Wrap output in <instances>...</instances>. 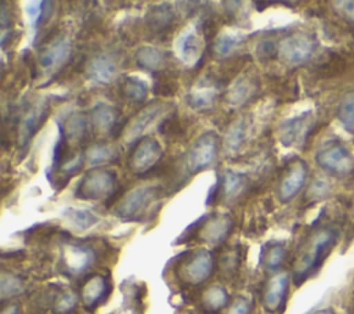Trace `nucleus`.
<instances>
[{"instance_id":"f257e3e1","label":"nucleus","mask_w":354,"mask_h":314,"mask_svg":"<svg viewBox=\"0 0 354 314\" xmlns=\"http://www.w3.org/2000/svg\"><path fill=\"white\" fill-rule=\"evenodd\" d=\"M336 242L337 232L333 228H322L313 234L295 267L293 279L296 285H300L322 266Z\"/></svg>"},{"instance_id":"f03ea898","label":"nucleus","mask_w":354,"mask_h":314,"mask_svg":"<svg viewBox=\"0 0 354 314\" xmlns=\"http://www.w3.org/2000/svg\"><path fill=\"white\" fill-rule=\"evenodd\" d=\"M162 195V188L155 185H141L129 191L115 206L113 214L122 220H140L147 210Z\"/></svg>"},{"instance_id":"7ed1b4c3","label":"nucleus","mask_w":354,"mask_h":314,"mask_svg":"<svg viewBox=\"0 0 354 314\" xmlns=\"http://www.w3.org/2000/svg\"><path fill=\"white\" fill-rule=\"evenodd\" d=\"M119 191L116 173L106 169L87 172L77 183L75 196L80 199H111Z\"/></svg>"},{"instance_id":"20e7f679","label":"nucleus","mask_w":354,"mask_h":314,"mask_svg":"<svg viewBox=\"0 0 354 314\" xmlns=\"http://www.w3.org/2000/svg\"><path fill=\"white\" fill-rule=\"evenodd\" d=\"M218 154V137L214 131H206L199 136L185 155V170L189 174H196L210 167Z\"/></svg>"},{"instance_id":"39448f33","label":"nucleus","mask_w":354,"mask_h":314,"mask_svg":"<svg viewBox=\"0 0 354 314\" xmlns=\"http://www.w3.org/2000/svg\"><path fill=\"white\" fill-rule=\"evenodd\" d=\"M162 155V147L155 138H140L137 140L129 158V169L137 176H147L158 167Z\"/></svg>"},{"instance_id":"423d86ee","label":"nucleus","mask_w":354,"mask_h":314,"mask_svg":"<svg viewBox=\"0 0 354 314\" xmlns=\"http://www.w3.org/2000/svg\"><path fill=\"white\" fill-rule=\"evenodd\" d=\"M317 163L326 172L335 174H348L354 169V156L350 149L339 142H328L315 155Z\"/></svg>"},{"instance_id":"0eeeda50","label":"nucleus","mask_w":354,"mask_h":314,"mask_svg":"<svg viewBox=\"0 0 354 314\" xmlns=\"http://www.w3.org/2000/svg\"><path fill=\"white\" fill-rule=\"evenodd\" d=\"M214 270V259L212 252L199 249L188 255L180 266L181 278L189 285H202L206 282Z\"/></svg>"},{"instance_id":"6e6552de","label":"nucleus","mask_w":354,"mask_h":314,"mask_svg":"<svg viewBox=\"0 0 354 314\" xmlns=\"http://www.w3.org/2000/svg\"><path fill=\"white\" fill-rule=\"evenodd\" d=\"M314 51V40L306 33H293L282 39L278 44L281 59L289 65H300L311 57Z\"/></svg>"},{"instance_id":"1a4fd4ad","label":"nucleus","mask_w":354,"mask_h":314,"mask_svg":"<svg viewBox=\"0 0 354 314\" xmlns=\"http://www.w3.org/2000/svg\"><path fill=\"white\" fill-rule=\"evenodd\" d=\"M234 227L232 217L227 213H213L203 216L199 227L198 237L210 245H218L224 242L231 234Z\"/></svg>"},{"instance_id":"9d476101","label":"nucleus","mask_w":354,"mask_h":314,"mask_svg":"<svg viewBox=\"0 0 354 314\" xmlns=\"http://www.w3.org/2000/svg\"><path fill=\"white\" fill-rule=\"evenodd\" d=\"M61 260L68 274L80 275L94 264L95 252L87 245L66 243L62 248Z\"/></svg>"},{"instance_id":"9b49d317","label":"nucleus","mask_w":354,"mask_h":314,"mask_svg":"<svg viewBox=\"0 0 354 314\" xmlns=\"http://www.w3.org/2000/svg\"><path fill=\"white\" fill-rule=\"evenodd\" d=\"M307 178V165L303 160L289 163L278 187V198L281 202L292 201L303 188Z\"/></svg>"},{"instance_id":"f8f14e48","label":"nucleus","mask_w":354,"mask_h":314,"mask_svg":"<svg viewBox=\"0 0 354 314\" xmlns=\"http://www.w3.org/2000/svg\"><path fill=\"white\" fill-rule=\"evenodd\" d=\"M119 116L120 111L118 108L105 102H98L91 109V127L95 133L102 136H118L119 133H122V130L118 129Z\"/></svg>"},{"instance_id":"ddd939ff","label":"nucleus","mask_w":354,"mask_h":314,"mask_svg":"<svg viewBox=\"0 0 354 314\" xmlns=\"http://www.w3.org/2000/svg\"><path fill=\"white\" fill-rule=\"evenodd\" d=\"M111 293L109 279L101 274L91 275L82 286L80 299L87 310L98 307Z\"/></svg>"},{"instance_id":"4468645a","label":"nucleus","mask_w":354,"mask_h":314,"mask_svg":"<svg viewBox=\"0 0 354 314\" xmlns=\"http://www.w3.org/2000/svg\"><path fill=\"white\" fill-rule=\"evenodd\" d=\"M289 290V275L286 273H278L267 282L264 290V307L271 311H281L285 306Z\"/></svg>"},{"instance_id":"2eb2a0df","label":"nucleus","mask_w":354,"mask_h":314,"mask_svg":"<svg viewBox=\"0 0 354 314\" xmlns=\"http://www.w3.org/2000/svg\"><path fill=\"white\" fill-rule=\"evenodd\" d=\"M217 87L218 82L214 77L203 79L195 89H192L187 94L185 101L188 107L201 112L212 109L217 98Z\"/></svg>"},{"instance_id":"dca6fc26","label":"nucleus","mask_w":354,"mask_h":314,"mask_svg":"<svg viewBox=\"0 0 354 314\" xmlns=\"http://www.w3.org/2000/svg\"><path fill=\"white\" fill-rule=\"evenodd\" d=\"M201 37L195 26L180 32L174 41L176 55L184 64H194L201 55Z\"/></svg>"},{"instance_id":"f3484780","label":"nucleus","mask_w":354,"mask_h":314,"mask_svg":"<svg viewBox=\"0 0 354 314\" xmlns=\"http://www.w3.org/2000/svg\"><path fill=\"white\" fill-rule=\"evenodd\" d=\"M259 89V82L254 76L243 75L235 79L231 87L227 90L224 100L231 107H242L248 104Z\"/></svg>"},{"instance_id":"a211bd4d","label":"nucleus","mask_w":354,"mask_h":314,"mask_svg":"<svg viewBox=\"0 0 354 314\" xmlns=\"http://www.w3.org/2000/svg\"><path fill=\"white\" fill-rule=\"evenodd\" d=\"M50 111V105L47 101H43L35 107H32L24 116L21 120V145H26L32 137L40 130V127L43 126V123L47 119Z\"/></svg>"},{"instance_id":"6ab92c4d","label":"nucleus","mask_w":354,"mask_h":314,"mask_svg":"<svg viewBox=\"0 0 354 314\" xmlns=\"http://www.w3.org/2000/svg\"><path fill=\"white\" fill-rule=\"evenodd\" d=\"M118 75V66L115 61L106 54L94 55L87 65V76L98 84L111 83Z\"/></svg>"},{"instance_id":"aec40b11","label":"nucleus","mask_w":354,"mask_h":314,"mask_svg":"<svg viewBox=\"0 0 354 314\" xmlns=\"http://www.w3.org/2000/svg\"><path fill=\"white\" fill-rule=\"evenodd\" d=\"M308 127H310V112H304L300 116H296L283 122L279 131V140L286 147L304 141L307 137Z\"/></svg>"},{"instance_id":"412c9836","label":"nucleus","mask_w":354,"mask_h":314,"mask_svg":"<svg viewBox=\"0 0 354 314\" xmlns=\"http://www.w3.org/2000/svg\"><path fill=\"white\" fill-rule=\"evenodd\" d=\"M163 107L165 105L162 102H155L144 108L141 112H138L131 120V123L126 127V131H124L126 141H137L136 138H138L147 130V127L151 126L152 122L162 113Z\"/></svg>"},{"instance_id":"4be33fe9","label":"nucleus","mask_w":354,"mask_h":314,"mask_svg":"<svg viewBox=\"0 0 354 314\" xmlns=\"http://www.w3.org/2000/svg\"><path fill=\"white\" fill-rule=\"evenodd\" d=\"M71 54V44L65 39H57L51 44L47 46V48L41 53L39 58V65L44 71L54 69L59 66L62 62L68 59Z\"/></svg>"},{"instance_id":"5701e85b","label":"nucleus","mask_w":354,"mask_h":314,"mask_svg":"<svg viewBox=\"0 0 354 314\" xmlns=\"http://www.w3.org/2000/svg\"><path fill=\"white\" fill-rule=\"evenodd\" d=\"M173 21H174V14L169 4L152 7L145 17L147 26L156 35L165 33L166 30H169Z\"/></svg>"},{"instance_id":"b1692460","label":"nucleus","mask_w":354,"mask_h":314,"mask_svg":"<svg viewBox=\"0 0 354 314\" xmlns=\"http://www.w3.org/2000/svg\"><path fill=\"white\" fill-rule=\"evenodd\" d=\"M134 61L141 69L158 73L163 68L166 57L159 48L152 46H142L136 51Z\"/></svg>"},{"instance_id":"393cba45","label":"nucleus","mask_w":354,"mask_h":314,"mask_svg":"<svg viewBox=\"0 0 354 314\" xmlns=\"http://www.w3.org/2000/svg\"><path fill=\"white\" fill-rule=\"evenodd\" d=\"M61 127L64 130V134H65L68 142L77 144V142H84L86 141V138L88 136L90 123H88V119L86 118V115L79 112V113H75V115L69 116L65 126L61 124Z\"/></svg>"},{"instance_id":"a878e982","label":"nucleus","mask_w":354,"mask_h":314,"mask_svg":"<svg viewBox=\"0 0 354 314\" xmlns=\"http://www.w3.org/2000/svg\"><path fill=\"white\" fill-rule=\"evenodd\" d=\"M220 181H221L220 196H223L224 201H230V202L238 199L246 187L245 176L235 172H230V170L220 174Z\"/></svg>"},{"instance_id":"bb28decb","label":"nucleus","mask_w":354,"mask_h":314,"mask_svg":"<svg viewBox=\"0 0 354 314\" xmlns=\"http://www.w3.org/2000/svg\"><path fill=\"white\" fill-rule=\"evenodd\" d=\"M120 94L134 104H141L147 98L148 84L138 76H124L120 84Z\"/></svg>"},{"instance_id":"cd10ccee","label":"nucleus","mask_w":354,"mask_h":314,"mask_svg":"<svg viewBox=\"0 0 354 314\" xmlns=\"http://www.w3.org/2000/svg\"><path fill=\"white\" fill-rule=\"evenodd\" d=\"M118 158H119L118 148L108 144H93L86 151V160L91 166L111 163L118 160Z\"/></svg>"},{"instance_id":"c85d7f7f","label":"nucleus","mask_w":354,"mask_h":314,"mask_svg":"<svg viewBox=\"0 0 354 314\" xmlns=\"http://www.w3.org/2000/svg\"><path fill=\"white\" fill-rule=\"evenodd\" d=\"M228 292L221 285H212L202 295V306L206 311L210 313H217L223 310L228 304Z\"/></svg>"},{"instance_id":"c756f323","label":"nucleus","mask_w":354,"mask_h":314,"mask_svg":"<svg viewBox=\"0 0 354 314\" xmlns=\"http://www.w3.org/2000/svg\"><path fill=\"white\" fill-rule=\"evenodd\" d=\"M243 137H245V123L242 119H236L228 126V129L224 133V138H223L224 149L230 154L236 152L243 142Z\"/></svg>"},{"instance_id":"7c9ffc66","label":"nucleus","mask_w":354,"mask_h":314,"mask_svg":"<svg viewBox=\"0 0 354 314\" xmlns=\"http://www.w3.org/2000/svg\"><path fill=\"white\" fill-rule=\"evenodd\" d=\"M66 220L71 223V225L79 231L87 230L91 225H94L98 221V217L88 209H75L68 207L64 212Z\"/></svg>"},{"instance_id":"2f4dec72","label":"nucleus","mask_w":354,"mask_h":314,"mask_svg":"<svg viewBox=\"0 0 354 314\" xmlns=\"http://www.w3.org/2000/svg\"><path fill=\"white\" fill-rule=\"evenodd\" d=\"M243 36L236 33H221L213 43V53L221 58L230 57L243 41Z\"/></svg>"},{"instance_id":"473e14b6","label":"nucleus","mask_w":354,"mask_h":314,"mask_svg":"<svg viewBox=\"0 0 354 314\" xmlns=\"http://www.w3.org/2000/svg\"><path fill=\"white\" fill-rule=\"evenodd\" d=\"M285 257H286V249L283 243L274 242V243H268L264 248L261 261L267 270L275 271L282 266Z\"/></svg>"},{"instance_id":"72a5a7b5","label":"nucleus","mask_w":354,"mask_h":314,"mask_svg":"<svg viewBox=\"0 0 354 314\" xmlns=\"http://www.w3.org/2000/svg\"><path fill=\"white\" fill-rule=\"evenodd\" d=\"M159 133L169 140H177L181 138L183 134L185 133V129L183 123L180 122L178 116L176 112H171L167 118H165L160 124H159Z\"/></svg>"},{"instance_id":"f704fd0d","label":"nucleus","mask_w":354,"mask_h":314,"mask_svg":"<svg viewBox=\"0 0 354 314\" xmlns=\"http://www.w3.org/2000/svg\"><path fill=\"white\" fill-rule=\"evenodd\" d=\"M337 118L347 130L354 131V93L342 100L337 108Z\"/></svg>"},{"instance_id":"c9c22d12","label":"nucleus","mask_w":354,"mask_h":314,"mask_svg":"<svg viewBox=\"0 0 354 314\" xmlns=\"http://www.w3.org/2000/svg\"><path fill=\"white\" fill-rule=\"evenodd\" d=\"M22 290H24V284H22L21 278H18L17 275H12V274H6V273L1 275L0 293H1L3 300L17 296Z\"/></svg>"},{"instance_id":"e433bc0d","label":"nucleus","mask_w":354,"mask_h":314,"mask_svg":"<svg viewBox=\"0 0 354 314\" xmlns=\"http://www.w3.org/2000/svg\"><path fill=\"white\" fill-rule=\"evenodd\" d=\"M77 306V295L72 290L59 293L54 300V314H72Z\"/></svg>"},{"instance_id":"4c0bfd02","label":"nucleus","mask_w":354,"mask_h":314,"mask_svg":"<svg viewBox=\"0 0 354 314\" xmlns=\"http://www.w3.org/2000/svg\"><path fill=\"white\" fill-rule=\"evenodd\" d=\"M46 1H35V3H29L28 7L25 8L26 10V14L29 17V21H30V25L33 28H37L43 19H47L50 11H51V7H43Z\"/></svg>"},{"instance_id":"58836bf2","label":"nucleus","mask_w":354,"mask_h":314,"mask_svg":"<svg viewBox=\"0 0 354 314\" xmlns=\"http://www.w3.org/2000/svg\"><path fill=\"white\" fill-rule=\"evenodd\" d=\"M177 90V83L167 76H158L155 79L153 84V91L159 95H173Z\"/></svg>"},{"instance_id":"ea45409f","label":"nucleus","mask_w":354,"mask_h":314,"mask_svg":"<svg viewBox=\"0 0 354 314\" xmlns=\"http://www.w3.org/2000/svg\"><path fill=\"white\" fill-rule=\"evenodd\" d=\"M220 266H221L223 273L234 274L238 270V266H239V253L236 250L225 252L221 257Z\"/></svg>"},{"instance_id":"a19ab883","label":"nucleus","mask_w":354,"mask_h":314,"mask_svg":"<svg viewBox=\"0 0 354 314\" xmlns=\"http://www.w3.org/2000/svg\"><path fill=\"white\" fill-rule=\"evenodd\" d=\"M256 53H257V57L261 59V61H267L270 58H272L277 53H278V48L277 46L266 39V40H261L259 44H257V48H256Z\"/></svg>"},{"instance_id":"79ce46f5","label":"nucleus","mask_w":354,"mask_h":314,"mask_svg":"<svg viewBox=\"0 0 354 314\" xmlns=\"http://www.w3.org/2000/svg\"><path fill=\"white\" fill-rule=\"evenodd\" d=\"M333 6L339 15L354 24V1H335Z\"/></svg>"},{"instance_id":"37998d69","label":"nucleus","mask_w":354,"mask_h":314,"mask_svg":"<svg viewBox=\"0 0 354 314\" xmlns=\"http://www.w3.org/2000/svg\"><path fill=\"white\" fill-rule=\"evenodd\" d=\"M227 314H250V304L246 299H236Z\"/></svg>"},{"instance_id":"c03bdc74","label":"nucleus","mask_w":354,"mask_h":314,"mask_svg":"<svg viewBox=\"0 0 354 314\" xmlns=\"http://www.w3.org/2000/svg\"><path fill=\"white\" fill-rule=\"evenodd\" d=\"M3 314H19V310L17 306H8L3 310Z\"/></svg>"},{"instance_id":"a18cd8bd","label":"nucleus","mask_w":354,"mask_h":314,"mask_svg":"<svg viewBox=\"0 0 354 314\" xmlns=\"http://www.w3.org/2000/svg\"><path fill=\"white\" fill-rule=\"evenodd\" d=\"M314 314H333V311L330 308H322V310H318L315 311Z\"/></svg>"}]
</instances>
